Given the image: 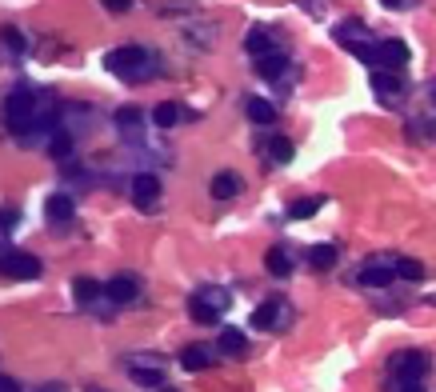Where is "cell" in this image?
I'll use <instances>...</instances> for the list:
<instances>
[{"instance_id": "cell-25", "label": "cell", "mask_w": 436, "mask_h": 392, "mask_svg": "<svg viewBox=\"0 0 436 392\" xmlns=\"http://www.w3.org/2000/svg\"><path fill=\"white\" fill-rule=\"evenodd\" d=\"M152 120H157V128H172V124L181 120V104H161V108L152 113Z\"/></svg>"}, {"instance_id": "cell-23", "label": "cell", "mask_w": 436, "mask_h": 392, "mask_svg": "<svg viewBox=\"0 0 436 392\" xmlns=\"http://www.w3.org/2000/svg\"><path fill=\"white\" fill-rule=\"evenodd\" d=\"M392 268H396L400 280H424V264H420V260H409V256H404V260H396Z\"/></svg>"}, {"instance_id": "cell-4", "label": "cell", "mask_w": 436, "mask_h": 392, "mask_svg": "<svg viewBox=\"0 0 436 392\" xmlns=\"http://www.w3.org/2000/svg\"><path fill=\"white\" fill-rule=\"evenodd\" d=\"M0 273L12 280H36L41 277V260L28 253H16V249H8V253H0Z\"/></svg>"}, {"instance_id": "cell-9", "label": "cell", "mask_w": 436, "mask_h": 392, "mask_svg": "<svg viewBox=\"0 0 436 392\" xmlns=\"http://www.w3.org/2000/svg\"><path fill=\"white\" fill-rule=\"evenodd\" d=\"M372 84H376V93L380 96H400L404 93V76H400V72H389V69L372 72Z\"/></svg>"}, {"instance_id": "cell-31", "label": "cell", "mask_w": 436, "mask_h": 392, "mask_svg": "<svg viewBox=\"0 0 436 392\" xmlns=\"http://www.w3.org/2000/svg\"><path fill=\"white\" fill-rule=\"evenodd\" d=\"M200 297H205V300H212V304H216V308H225V304H229V297H225V292H220V288H205V292H200Z\"/></svg>"}, {"instance_id": "cell-15", "label": "cell", "mask_w": 436, "mask_h": 392, "mask_svg": "<svg viewBox=\"0 0 436 392\" xmlns=\"http://www.w3.org/2000/svg\"><path fill=\"white\" fill-rule=\"evenodd\" d=\"M181 365H184L188 372H205L208 365H212V352H208L205 345H188V348L181 352Z\"/></svg>"}, {"instance_id": "cell-13", "label": "cell", "mask_w": 436, "mask_h": 392, "mask_svg": "<svg viewBox=\"0 0 436 392\" xmlns=\"http://www.w3.org/2000/svg\"><path fill=\"white\" fill-rule=\"evenodd\" d=\"M188 312H192V321H196V324H216V321H220V308H216L212 300H205L200 292L188 300Z\"/></svg>"}, {"instance_id": "cell-14", "label": "cell", "mask_w": 436, "mask_h": 392, "mask_svg": "<svg viewBox=\"0 0 436 392\" xmlns=\"http://www.w3.org/2000/svg\"><path fill=\"white\" fill-rule=\"evenodd\" d=\"M376 52H380V69H392V65L409 60V45L404 41H385V45H376Z\"/></svg>"}, {"instance_id": "cell-27", "label": "cell", "mask_w": 436, "mask_h": 392, "mask_svg": "<svg viewBox=\"0 0 436 392\" xmlns=\"http://www.w3.org/2000/svg\"><path fill=\"white\" fill-rule=\"evenodd\" d=\"M0 41H4V48H12V52H24V48H28L21 28H0Z\"/></svg>"}, {"instance_id": "cell-6", "label": "cell", "mask_w": 436, "mask_h": 392, "mask_svg": "<svg viewBox=\"0 0 436 392\" xmlns=\"http://www.w3.org/2000/svg\"><path fill=\"white\" fill-rule=\"evenodd\" d=\"M157 200H161V181H157L152 172H137V176H133V205L152 208Z\"/></svg>"}, {"instance_id": "cell-30", "label": "cell", "mask_w": 436, "mask_h": 392, "mask_svg": "<svg viewBox=\"0 0 436 392\" xmlns=\"http://www.w3.org/2000/svg\"><path fill=\"white\" fill-rule=\"evenodd\" d=\"M389 392H428V389H424V380H396V389Z\"/></svg>"}, {"instance_id": "cell-22", "label": "cell", "mask_w": 436, "mask_h": 392, "mask_svg": "<svg viewBox=\"0 0 436 392\" xmlns=\"http://www.w3.org/2000/svg\"><path fill=\"white\" fill-rule=\"evenodd\" d=\"M268 157H273L276 164H288L292 161V140L288 137H268Z\"/></svg>"}, {"instance_id": "cell-11", "label": "cell", "mask_w": 436, "mask_h": 392, "mask_svg": "<svg viewBox=\"0 0 436 392\" xmlns=\"http://www.w3.org/2000/svg\"><path fill=\"white\" fill-rule=\"evenodd\" d=\"M284 69H288V56H284V52H268V56L256 60V72H260L264 80H280Z\"/></svg>"}, {"instance_id": "cell-26", "label": "cell", "mask_w": 436, "mask_h": 392, "mask_svg": "<svg viewBox=\"0 0 436 392\" xmlns=\"http://www.w3.org/2000/svg\"><path fill=\"white\" fill-rule=\"evenodd\" d=\"M113 120L120 124V128H140V108L137 104H124V108H116Z\"/></svg>"}, {"instance_id": "cell-20", "label": "cell", "mask_w": 436, "mask_h": 392, "mask_svg": "<svg viewBox=\"0 0 436 392\" xmlns=\"http://www.w3.org/2000/svg\"><path fill=\"white\" fill-rule=\"evenodd\" d=\"M244 48L253 52L256 60H260V56H268V52H273V32H264V28H253V32H249V41H244Z\"/></svg>"}, {"instance_id": "cell-1", "label": "cell", "mask_w": 436, "mask_h": 392, "mask_svg": "<svg viewBox=\"0 0 436 392\" xmlns=\"http://www.w3.org/2000/svg\"><path fill=\"white\" fill-rule=\"evenodd\" d=\"M148 65H152V56L137 45H124V48H113V52H104V69L120 76V80H144L148 76Z\"/></svg>"}, {"instance_id": "cell-33", "label": "cell", "mask_w": 436, "mask_h": 392, "mask_svg": "<svg viewBox=\"0 0 436 392\" xmlns=\"http://www.w3.org/2000/svg\"><path fill=\"white\" fill-rule=\"evenodd\" d=\"M0 392H21V389H16V380H12V376H0Z\"/></svg>"}, {"instance_id": "cell-34", "label": "cell", "mask_w": 436, "mask_h": 392, "mask_svg": "<svg viewBox=\"0 0 436 392\" xmlns=\"http://www.w3.org/2000/svg\"><path fill=\"white\" fill-rule=\"evenodd\" d=\"M385 8H404V0H385Z\"/></svg>"}, {"instance_id": "cell-7", "label": "cell", "mask_w": 436, "mask_h": 392, "mask_svg": "<svg viewBox=\"0 0 436 392\" xmlns=\"http://www.w3.org/2000/svg\"><path fill=\"white\" fill-rule=\"evenodd\" d=\"M72 212H76V200H72L69 192H52L45 200V216L48 220H69Z\"/></svg>"}, {"instance_id": "cell-24", "label": "cell", "mask_w": 436, "mask_h": 392, "mask_svg": "<svg viewBox=\"0 0 436 392\" xmlns=\"http://www.w3.org/2000/svg\"><path fill=\"white\" fill-rule=\"evenodd\" d=\"M308 260H312V268H332V264H336V249H332V244H317V249L308 253Z\"/></svg>"}, {"instance_id": "cell-2", "label": "cell", "mask_w": 436, "mask_h": 392, "mask_svg": "<svg viewBox=\"0 0 436 392\" xmlns=\"http://www.w3.org/2000/svg\"><path fill=\"white\" fill-rule=\"evenodd\" d=\"M0 116H4V124H8L12 132H28L32 120H36V100H32L28 93H12L8 100H4Z\"/></svg>"}, {"instance_id": "cell-28", "label": "cell", "mask_w": 436, "mask_h": 392, "mask_svg": "<svg viewBox=\"0 0 436 392\" xmlns=\"http://www.w3.org/2000/svg\"><path fill=\"white\" fill-rule=\"evenodd\" d=\"M48 152H52V157H69L72 152V137L69 132H56V137L48 140Z\"/></svg>"}, {"instance_id": "cell-5", "label": "cell", "mask_w": 436, "mask_h": 392, "mask_svg": "<svg viewBox=\"0 0 436 392\" xmlns=\"http://www.w3.org/2000/svg\"><path fill=\"white\" fill-rule=\"evenodd\" d=\"M104 297L113 300V304H133V300L140 297V280L128 277V273H120V277H113L104 284Z\"/></svg>"}, {"instance_id": "cell-35", "label": "cell", "mask_w": 436, "mask_h": 392, "mask_svg": "<svg viewBox=\"0 0 436 392\" xmlns=\"http://www.w3.org/2000/svg\"><path fill=\"white\" fill-rule=\"evenodd\" d=\"M45 392H56V389H45Z\"/></svg>"}, {"instance_id": "cell-29", "label": "cell", "mask_w": 436, "mask_h": 392, "mask_svg": "<svg viewBox=\"0 0 436 392\" xmlns=\"http://www.w3.org/2000/svg\"><path fill=\"white\" fill-rule=\"evenodd\" d=\"M133 376H137L140 384H152V389H161L164 384V376L157 369H140V365H133Z\"/></svg>"}, {"instance_id": "cell-18", "label": "cell", "mask_w": 436, "mask_h": 392, "mask_svg": "<svg viewBox=\"0 0 436 392\" xmlns=\"http://www.w3.org/2000/svg\"><path fill=\"white\" fill-rule=\"evenodd\" d=\"M72 292H76L80 304H92V300L104 292V284H100V280H92V277H76V280H72Z\"/></svg>"}, {"instance_id": "cell-19", "label": "cell", "mask_w": 436, "mask_h": 392, "mask_svg": "<svg viewBox=\"0 0 436 392\" xmlns=\"http://www.w3.org/2000/svg\"><path fill=\"white\" fill-rule=\"evenodd\" d=\"M264 268H268L273 277H288V273H292V260H288V253L276 244V249H268V256H264Z\"/></svg>"}, {"instance_id": "cell-10", "label": "cell", "mask_w": 436, "mask_h": 392, "mask_svg": "<svg viewBox=\"0 0 436 392\" xmlns=\"http://www.w3.org/2000/svg\"><path fill=\"white\" fill-rule=\"evenodd\" d=\"M392 277H396V268H392V264H372V268H365L356 280H360L365 288H389Z\"/></svg>"}, {"instance_id": "cell-17", "label": "cell", "mask_w": 436, "mask_h": 392, "mask_svg": "<svg viewBox=\"0 0 436 392\" xmlns=\"http://www.w3.org/2000/svg\"><path fill=\"white\" fill-rule=\"evenodd\" d=\"M220 352H229V356H244L249 352V341H244V332H236V328H225L220 332Z\"/></svg>"}, {"instance_id": "cell-12", "label": "cell", "mask_w": 436, "mask_h": 392, "mask_svg": "<svg viewBox=\"0 0 436 392\" xmlns=\"http://www.w3.org/2000/svg\"><path fill=\"white\" fill-rule=\"evenodd\" d=\"M208 192H212L216 200H232V196L240 192V176H236V172H216V176H212V188H208Z\"/></svg>"}, {"instance_id": "cell-16", "label": "cell", "mask_w": 436, "mask_h": 392, "mask_svg": "<svg viewBox=\"0 0 436 392\" xmlns=\"http://www.w3.org/2000/svg\"><path fill=\"white\" fill-rule=\"evenodd\" d=\"M244 113H249V120H253V124H273V120H276V108L264 100V96H249Z\"/></svg>"}, {"instance_id": "cell-8", "label": "cell", "mask_w": 436, "mask_h": 392, "mask_svg": "<svg viewBox=\"0 0 436 392\" xmlns=\"http://www.w3.org/2000/svg\"><path fill=\"white\" fill-rule=\"evenodd\" d=\"M280 316H284V304H280V300H264L253 312V324L260 332H264V328H280Z\"/></svg>"}, {"instance_id": "cell-3", "label": "cell", "mask_w": 436, "mask_h": 392, "mask_svg": "<svg viewBox=\"0 0 436 392\" xmlns=\"http://www.w3.org/2000/svg\"><path fill=\"white\" fill-rule=\"evenodd\" d=\"M428 369H433V356L420 352V348H404V352L392 356V376L396 380H424Z\"/></svg>"}, {"instance_id": "cell-32", "label": "cell", "mask_w": 436, "mask_h": 392, "mask_svg": "<svg viewBox=\"0 0 436 392\" xmlns=\"http://www.w3.org/2000/svg\"><path fill=\"white\" fill-rule=\"evenodd\" d=\"M100 4H104V8H108V12H124V8H128V4H133V0H100Z\"/></svg>"}, {"instance_id": "cell-21", "label": "cell", "mask_w": 436, "mask_h": 392, "mask_svg": "<svg viewBox=\"0 0 436 392\" xmlns=\"http://www.w3.org/2000/svg\"><path fill=\"white\" fill-rule=\"evenodd\" d=\"M324 205V196H308V200H292L288 205V216L292 220H308V216H317V208Z\"/></svg>"}]
</instances>
